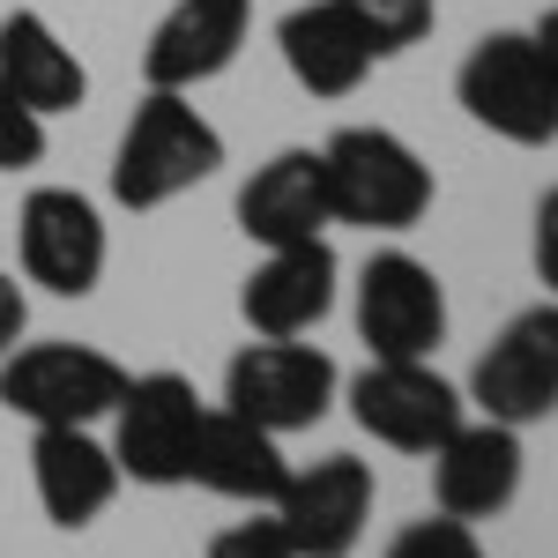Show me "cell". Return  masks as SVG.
Listing matches in <instances>:
<instances>
[{
  "instance_id": "obj_1",
  "label": "cell",
  "mask_w": 558,
  "mask_h": 558,
  "mask_svg": "<svg viewBox=\"0 0 558 558\" xmlns=\"http://www.w3.org/2000/svg\"><path fill=\"white\" fill-rule=\"evenodd\" d=\"M223 172V134L186 89H149L120 128L112 149V202L120 209H165L179 194H194L202 179Z\"/></svg>"
},
{
  "instance_id": "obj_2",
  "label": "cell",
  "mask_w": 558,
  "mask_h": 558,
  "mask_svg": "<svg viewBox=\"0 0 558 558\" xmlns=\"http://www.w3.org/2000/svg\"><path fill=\"white\" fill-rule=\"evenodd\" d=\"M328 216L357 231H410L432 216V165L395 128H336L320 142Z\"/></svg>"
},
{
  "instance_id": "obj_3",
  "label": "cell",
  "mask_w": 558,
  "mask_h": 558,
  "mask_svg": "<svg viewBox=\"0 0 558 558\" xmlns=\"http://www.w3.org/2000/svg\"><path fill=\"white\" fill-rule=\"evenodd\" d=\"M454 97H462V112L476 128L514 142V149H551L558 142V75L529 31L476 38L462 75H454Z\"/></svg>"
},
{
  "instance_id": "obj_4",
  "label": "cell",
  "mask_w": 558,
  "mask_h": 558,
  "mask_svg": "<svg viewBox=\"0 0 558 558\" xmlns=\"http://www.w3.org/2000/svg\"><path fill=\"white\" fill-rule=\"evenodd\" d=\"M202 417L209 402L194 395L186 373H128L120 402H112V462L128 484H149V492H172V484H194V447H202Z\"/></svg>"
},
{
  "instance_id": "obj_5",
  "label": "cell",
  "mask_w": 558,
  "mask_h": 558,
  "mask_svg": "<svg viewBox=\"0 0 558 558\" xmlns=\"http://www.w3.org/2000/svg\"><path fill=\"white\" fill-rule=\"evenodd\" d=\"M128 365L97 343H15L0 357V410L23 425H105Z\"/></svg>"
},
{
  "instance_id": "obj_6",
  "label": "cell",
  "mask_w": 558,
  "mask_h": 558,
  "mask_svg": "<svg viewBox=\"0 0 558 558\" xmlns=\"http://www.w3.org/2000/svg\"><path fill=\"white\" fill-rule=\"evenodd\" d=\"M343 395V373L336 357L305 336H254L223 365V410L254 417L260 432H313L328 417V402Z\"/></svg>"
},
{
  "instance_id": "obj_7",
  "label": "cell",
  "mask_w": 558,
  "mask_h": 558,
  "mask_svg": "<svg viewBox=\"0 0 558 558\" xmlns=\"http://www.w3.org/2000/svg\"><path fill=\"white\" fill-rule=\"evenodd\" d=\"M476 417H499V425H544L558 417V299L521 305L514 320L484 343V357L470 365V387H462Z\"/></svg>"
},
{
  "instance_id": "obj_8",
  "label": "cell",
  "mask_w": 558,
  "mask_h": 558,
  "mask_svg": "<svg viewBox=\"0 0 558 558\" xmlns=\"http://www.w3.org/2000/svg\"><path fill=\"white\" fill-rule=\"evenodd\" d=\"M357 432H373L395 454H432L447 432L470 417L462 387L447 373H432V357H373L357 380L343 387Z\"/></svg>"
},
{
  "instance_id": "obj_9",
  "label": "cell",
  "mask_w": 558,
  "mask_h": 558,
  "mask_svg": "<svg viewBox=\"0 0 558 558\" xmlns=\"http://www.w3.org/2000/svg\"><path fill=\"white\" fill-rule=\"evenodd\" d=\"M15 254H23V283H38L52 299H89L105 283L112 260V231L89 194L75 186H38L15 209Z\"/></svg>"
},
{
  "instance_id": "obj_10",
  "label": "cell",
  "mask_w": 558,
  "mask_h": 558,
  "mask_svg": "<svg viewBox=\"0 0 558 558\" xmlns=\"http://www.w3.org/2000/svg\"><path fill=\"white\" fill-rule=\"evenodd\" d=\"M373 499H380L373 462H357V454H320V462L291 470V484H283V499L268 507V521L283 529V544L299 558H350L365 544V529H373Z\"/></svg>"
},
{
  "instance_id": "obj_11",
  "label": "cell",
  "mask_w": 558,
  "mask_h": 558,
  "mask_svg": "<svg viewBox=\"0 0 558 558\" xmlns=\"http://www.w3.org/2000/svg\"><path fill=\"white\" fill-rule=\"evenodd\" d=\"M357 343L373 357H432L447 343V283L432 276V260L402 254V246L365 260V276H357Z\"/></svg>"
},
{
  "instance_id": "obj_12",
  "label": "cell",
  "mask_w": 558,
  "mask_h": 558,
  "mask_svg": "<svg viewBox=\"0 0 558 558\" xmlns=\"http://www.w3.org/2000/svg\"><path fill=\"white\" fill-rule=\"evenodd\" d=\"M432 462V507L454 521H492L521 499V432L499 425V417H462L439 447L425 454Z\"/></svg>"
},
{
  "instance_id": "obj_13",
  "label": "cell",
  "mask_w": 558,
  "mask_h": 558,
  "mask_svg": "<svg viewBox=\"0 0 558 558\" xmlns=\"http://www.w3.org/2000/svg\"><path fill=\"white\" fill-rule=\"evenodd\" d=\"M246 38H254V0H172L142 45V83L194 97L246 52Z\"/></svg>"
},
{
  "instance_id": "obj_14",
  "label": "cell",
  "mask_w": 558,
  "mask_h": 558,
  "mask_svg": "<svg viewBox=\"0 0 558 558\" xmlns=\"http://www.w3.org/2000/svg\"><path fill=\"white\" fill-rule=\"evenodd\" d=\"M31 484H38V507L52 529H89L120 499V462H112V439H97V425H31Z\"/></svg>"
},
{
  "instance_id": "obj_15",
  "label": "cell",
  "mask_w": 558,
  "mask_h": 558,
  "mask_svg": "<svg viewBox=\"0 0 558 558\" xmlns=\"http://www.w3.org/2000/svg\"><path fill=\"white\" fill-rule=\"evenodd\" d=\"M336 246L328 239H299V246H268L239 291V313L254 336H313L336 313Z\"/></svg>"
},
{
  "instance_id": "obj_16",
  "label": "cell",
  "mask_w": 558,
  "mask_h": 558,
  "mask_svg": "<svg viewBox=\"0 0 558 558\" xmlns=\"http://www.w3.org/2000/svg\"><path fill=\"white\" fill-rule=\"evenodd\" d=\"M328 172L320 149H276L268 165H254V179L239 186V231L268 246H299V239H328Z\"/></svg>"
},
{
  "instance_id": "obj_17",
  "label": "cell",
  "mask_w": 558,
  "mask_h": 558,
  "mask_svg": "<svg viewBox=\"0 0 558 558\" xmlns=\"http://www.w3.org/2000/svg\"><path fill=\"white\" fill-rule=\"evenodd\" d=\"M194 484L216 492V499H231V507L268 514V507L283 499V484H291L283 439L260 432L254 417H239V410L209 402V417H202V447H194Z\"/></svg>"
},
{
  "instance_id": "obj_18",
  "label": "cell",
  "mask_w": 558,
  "mask_h": 558,
  "mask_svg": "<svg viewBox=\"0 0 558 558\" xmlns=\"http://www.w3.org/2000/svg\"><path fill=\"white\" fill-rule=\"evenodd\" d=\"M276 52H283V68H291V83H299L305 97H357L365 75L380 68V52L365 45V31L350 23L336 0L291 8V15L276 23Z\"/></svg>"
},
{
  "instance_id": "obj_19",
  "label": "cell",
  "mask_w": 558,
  "mask_h": 558,
  "mask_svg": "<svg viewBox=\"0 0 558 558\" xmlns=\"http://www.w3.org/2000/svg\"><path fill=\"white\" fill-rule=\"evenodd\" d=\"M0 83L15 89L31 112L60 120V112H75L89 97V68L38 8H15V15H0Z\"/></svg>"
},
{
  "instance_id": "obj_20",
  "label": "cell",
  "mask_w": 558,
  "mask_h": 558,
  "mask_svg": "<svg viewBox=\"0 0 558 558\" xmlns=\"http://www.w3.org/2000/svg\"><path fill=\"white\" fill-rule=\"evenodd\" d=\"M350 23L365 31V45L395 60V52H410V45L432 38V23H439V0H336Z\"/></svg>"
},
{
  "instance_id": "obj_21",
  "label": "cell",
  "mask_w": 558,
  "mask_h": 558,
  "mask_svg": "<svg viewBox=\"0 0 558 558\" xmlns=\"http://www.w3.org/2000/svg\"><path fill=\"white\" fill-rule=\"evenodd\" d=\"M387 558H492V551L476 544V521H454L432 507L425 521H402L387 536Z\"/></svg>"
},
{
  "instance_id": "obj_22",
  "label": "cell",
  "mask_w": 558,
  "mask_h": 558,
  "mask_svg": "<svg viewBox=\"0 0 558 558\" xmlns=\"http://www.w3.org/2000/svg\"><path fill=\"white\" fill-rule=\"evenodd\" d=\"M45 112H31L15 89L0 83V172H31V165H45Z\"/></svg>"
},
{
  "instance_id": "obj_23",
  "label": "cell",
  "mask_w": 558,
  "mask_h": 558,
  "mask_svg": "<svg viewBox=\"0 0 558 558\" xmlns=\"http://www.w3.org/2000/svg\"><path fill=\"white\" fill-rule=\"evenodd\" d=\"M209 558H299V551L283 544L276 521H231V529L209 544Z\"/></svg>"
},
{
  "instance_id": "obj_24",
  "label": "cell",
  "mask_w": 558,
  "mask_h": 558,
  "mask_svg": "<svg viewBox=\"0 0 558 558\" xmlns=\"http://www.w3.org/2000/svg\"><path fill=\"white\" fill-rule=\"evenodd\" d=\"M529 260H536L544 299H558V186L536 202V223H529Z\"/></svg>"
},
{
  "instance_id": "obj_25",
  "label": "cell",
  "mask_w": 558,
  "mask_h": 558,
  "mask_svg": "<svg viewBox=\"0 0 558 558\" xmlns=\"http://www.w3.org/2000/svg\"><path fill=\"white\" fill-rule=\"evenodd\" d=\"M23 328H31V299H23V283L0 268V357L23 343Z\"/></svg>"
},
{
  "instance_id": "obj_26",
  "label": "cell",
  "mask_w": 558,
  "mask_h": 558,
  "mask_svg": "<svg viewBox=\"0 0 558 558\" xmlns=\"http://www.w3.org/2000/svg\"><path fill=\"white\" fill-rule=\"evenodd\" d=\"M529 38H536V52L551 60V75H558V8H544V15H536V31H529Z\"/></svg>"
}]
</instances>
